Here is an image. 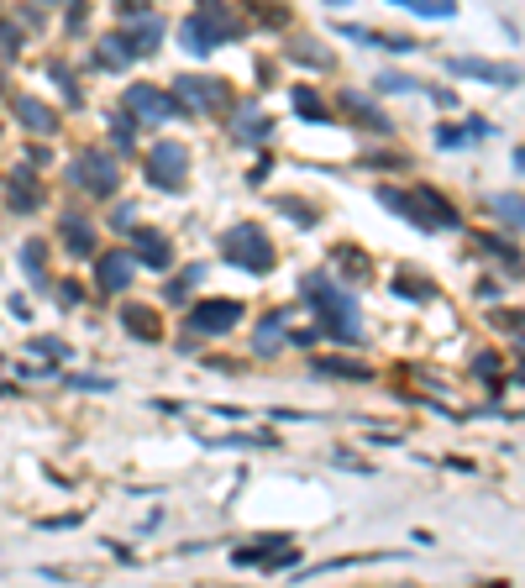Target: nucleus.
<instances>
[{"mask_svg": "<svg viewBox=\"0 0 525 588\" xmlns=\"http://www.w3.org/2000/svg\"><path fill=\"white\" fill-rule=\"evenodd\" d=\"M237 326H242V305L237 300H195L185 315V331H195V337H226Z\"/></svg>", "mask_w": 525, "mask_h": 588, "instance_id": "obj_7", "label": "nucleus"}, {"mask_svg": "<svg viewBox=\"0 0 525 588\" xmlns=\"http://www.w3.org/2000/svg\"><path fill=\"white\" fill-rule=\"evenodd\" d=\"M337 263H341V274H347V279H368V268H373L368 252H358L352 242H341V248H337Z\"/></svg>", "mask_w": 525, "mask_h": 588, "instance_id": "obj_25", "label": "nucleus"}, {"mask_svg": "<svg viewBox=\"0 0 525 588\" xmlns=\"http://www.w3.org/2000/svg\"><path fill=\"white\" fill-rule=\"evenodd\" d=\"M116 11H126V16L131 11H148V0H116Z\"/></svg>", "mask_w": 525, "mask_h": 588, "instance_id": "obj_52", "label": "nucleus"}, {"mask_svg": "<svg viewBox=\"0 0 525 588\" xmlns=\"http://www.w3.org/2000/svg\"><path fill=\"white\" fill-rule=\"evenodd\" d=\"M226 126H231V122H226ZM231 137H237V142H268V137H274V122L258 116V111H248L242 122L231 126Z\"/></svg>", "mask_w": 525, "mask_h": 588, "instance_id": "obj_22", "label": "nucleus"}, {"mask_svg": "<svg viewBox=\"0 0 525 588\" xmlns=\"http://www.w3.org/2000/svg\"><path fill=\"white\" fill-rule=\"evenodd\" d=\"M478 300H489V305H494V300H499V284L484 279V284H478Z\"/></svg>", "mask_w": 525, "mask_h": 588, "instance_id": "obj_50", "label": "nucleus"}, {"mask_svg": "<svg viewBox=\"0 0 525 588\" xmlns=\"http://www.w3.org/2000/svg\"><path fill=\"white\" fill-rule=\"evenodd\" d=\"M85 16H90V5H85V0H68V32L85 27Z\"/></svg>", "mask_w": 525, "mask_h": 588, "instance_id": "obj_48", "label": "nucleus"}, {"mask_svg": "<svg viewBox=\"0 0 525 588\" xmlns=\"http://www.w3.org/2000/svg\"><path fill=\"white\" fill-rule=\"evenodd\" d=\"M200 279H205V268H185L179 279H168V289H163V300H168V305H185V300H189V289H195Z\"/></svg>", "mask_w": 525, "mask_h": 588, "instance_id": "obj_27", "label": "nucleus"}, {"mask_svg": "<svg viewBox=\"0 0 525 588\" xmlns=\"http://www.w3.org/2000/svg\"><path fill=\"white\" fill-rule=\"evenodd\" d=\"M278 326H284L278 315H268V321L258 326V341H252V347H258V357H274L278 347H284V337H278Z\"/></svg>", "mask_w": 525, "mask_h": 588, "instance_id": "obj_30", "label": "nucleus"}, {"mask_svg": "<svg viewBox=\"0 0 525 588\" xmlns=\"http://www.w3.org/2000/svg\"><path fill=\"white\" fill-rule=\"evenodd\" d=\"M289 53L300 63H315V68H331V53L326 48H310V42H289Z\"/></svg>", "mask_w": 525, "mask_h": 588, "instance_id": "obj_39", "label": "nucleus"}, {"mask_svg": "<svg viewBox=\"0 0 525 588\" xmlns=\"http://www.w3.org/2000/svg\"><path fill=\"white\" fill-rule=\"evenodd\" d=\"M116 37H122V48L131 53V59H153V53H158V42H163V22H158L153 11H142V22L122 27Z\"/></svg>", "mask_w": 525, "mask_h": 588, "instance_id": "obj_13", "label": "nucleus"}, {"mask_svg": "<svg viewBox=\"0 0 525 588\" xmlns=\"http://www.w3.org/2000/svg\"><path fill=\"white\" fill-rule=\"evenodd\" d=\"M410 90H421L410 74H400V68H384L378 74V95H410Z\"/></svg>", "mask_w": 525, "mask_h": 588, "instance_id": "obj_32", "label": "nucleus"}, {"mask_svg": "<svg viewBox=\"0 0 525 588\" xmlns=\"http://www.w3.org/2000/svg\"><path fill=\"white\" fill-rule=\"evenodd\" d=\"M59 378L68 389H85V394H111V389H116L111 378H90V373H59Z\"/></svg>", "mask_w": 525, "mask_h": 588, "instance_id": "obj_33", "label": "nucleus"}, {"mask_svg": "<svg viewBox=\"0 0 525 588\" xmlns=\"http://www.w3.org/2000/svg\"><path fill=\"white\" fill-rule=\"evenodd\" d=\"M341 111L352 116V126H368V131H378V137H384V131H394V122H389L373 100H363V95H352V90L341 95Z\"/></svg>", "mask_w": 525, "mask_h": 588, "instance_id": "obj_16", "label": "nucleus"}, {"mask_svg": "<svg viewBox=\"0 0 525 588\" xmlns=\"http://www.w3.org/2000/svg\"><path fill=\"white\" fill-rule=\"evenodd\" d=\"M5 200H11V211H16V216H32V211L42 205V194H37V163L22 168V174L11 179V194H5Z\"/></svg>", "mask_w": 525, "mask_h": 588, "instance_id": "obj_17", "label": "nucleus"}, {"mask_svg": "<svg viewBox=\"0 0 525 588\" xmlns=\"http://www.w3.org/2000/svg\"><path fill=\"white\" fill-rule=\"evenodd\" d=\"M447 68H452V74H467V79H484V85H504V90L525 79L515 63H494V59H447Z\"/></svg>", "mask_w": 525, "mask_h": 588, "instance_id": "obj_12", "label": "nucleus"}, {"mask_svg": "<svg viewBox=\"0 0 525 588\" xmlns=\"http://www.w3.org/2000/svg\"><path fill=\"white\" fill-rule=\"evenodd\" d=\"M126 111H131L137 122H148V126L179 122V116H185L179 95H174V90H153V85H131V90H126Z\"/></svg>", "mask_w": 525, "mask_h": 588, "instance_id": "obj_8", "label": "nucleus"}, {"mask_svg": "<svg viewBox=\"0 0 525 588\" xmlns=\"http://www.w3.org/2000/svg\"><path fill=\"white\" fill-rule=\"evenodd\" d=\"M489 131H494V126L484 122V116H473V122H467V137H489Z\"/></svg>", "mask_w": 525, "mask_h": 588, "instance_id": "obj_49", "label": "nucleus"}, {"mask_svg": "<svg viewBox=\"0 0 525 588\" xmlns=\"http://www.w3.org/2000/svg\"><path fill=\"white\" fill-rule=\"evenodd\" d=\"M284 541H289V536H258L252 547H237V552H231V562H237V567H263V562L274 557Z\"/></svg>", "mask_w": 525, "mask_h": 588, "instance_id": "obj_20", "label": "nucleus"}, {"mask_svg": "<svg viewBox=\"0 0 525 588\" xmlns=\"http://www.w3.org/2000/svg\"><path fill=\"white\" fill-rule=\"evenodd\" d=\"M79 520H85L79 510H74V515H48V520H42V530H74Z\"/></svg>", "mask_w": 525, "mask_h": 588, "instance_id": "obj_46", "label": "nucleus"}, {"mask_svg": "<svg viewBox=\"0 0 525 588\" xmlns=\"http://www.w3.org/2000/svg\"><path fill=\"white\" fill-rule=\"evenodd\" d=\"M394 294H404V300L421 305V300H431V294H436V284L421 279V274H394Z\"/></svg>", "mask_w": 525, "mask_h": 588, "instance_id": "obj_24", "label": "nucleus"}, {"mask_svg": "<svg viewBox=\"0 0 525 588\" xmlns=\"http://www.w3.org/2000/svg\"><path fill=\"white\" fill-rule=\"evenodd\" d=\"M489 211H494L499 221H510V226H525V200H515V194H494Z\"/></svg>", "mask_w": 525, "mask_h": 588, "instance_id": "obj_31", "label": "nucleus"}, {"mask_svg": "<svg viewBox=\"0 0 525 588\" xmlns=\"http://www.w3.org/2000/svg\"><path fill=\"white\" fill-rule=\"evenodd\" d=\"M463 142H473L463 126H436V148H463Z\"/></svg>", "mask_w": 525, "mask_h": 588, "instance_id": "obj_41", "label": "nucleus"}, {"mask_svg": "<svg viewBox=\"0 0 525 588\" xmlns=\"http://www.w3.org/2000/svg\"><path fill=\"white\" fill-rule=\"evenodd\" d=\"M363 163H368V168H404L410 158L404 153H373V158H363Z\"/></svg>", "mask_w": 525, "mask_h": 588, "instance_id": "obj_45", "label": "nucleus"}, {"mask_svg": "<svg viewBox=\"0 0 525 588\" xmlns=\"http://www.w3.org/2000/svg\"><path fill=\"white\" fill-rule=\"evenodd\" d=\"M515 384H525V357H520V368H515Z\"/></svg>", "mask_w": 525, "mask_h": 588, "instance_id": "obj_53", "label": "nucleus"}, {"mask_svg": "<svg viewBox=\"0 0 525 588\" xmlns=\"http://www.w3.org/2000/svg\"><path fill=\"white\" fill-rule=\"evenodd\" d=\"M300 294L315 305L321 326H326V337H331V341H347V347H358L363 326H358V300H352L347 289H337L326 274H305V279H300Z\"/></svg>", "mask_w": 525, "mask_h": 588, "instance_id": "obj_1", "label": "nucleus"}, {"mask_svg": "<svg viewBox=\"0 0 525 588\" xmlns=\"http://www.w3.org/2000/svg\"><path fill=\"white\" fill-rule=\"evenodd\" d=\"M221 258H226L231 268H248V274H268V268L278 263L274 242H268V231H263L258 221L226 226V231H221Z\"/></svg>", "mask_w": 525, "mask_h": 588, "instance_id": "obj_4", "label": "nucleus"}, {"mask_svg": "<svg viewBox=\"0 0 525 588\" xmlns=\"http://www.w3.org/2000/svg\"><path fill=\"white\" fill-rule=\"evenodd\" d=\"M294 111H300L305 122H331V111H326V100H321V95H315V90H305V85L294 90Z\"/></svg>", "mask_w": 525, "mask_h": 588, "instance_id": "obj_26", "label": "nucleus"}, {"mask_svg": "<svg viewBox=\"0 0 525 588\" xmlns=\"http://www.w3.org/2000/svg\"><path fill=\"white\" fill-rule=\"evenodd\" d=\"M11 116L27 126L32 137H53V131H59L53 105H42V100H32V95H11Z\"/></svg>", "mask_w": 525, "mask_h": 588, "instance_id": "obj_14", "label": "nucleus"}, {"mask_svg": "<svg viewBox=\"0 0 525 588\" xmlns=\"http://www.w3.org/2000/svg\"><path fill=\"white\" fill-rule=\"evenodd\" d=\"M473 248H478V252H489V258H494V263L504 268V274H525V258H520L515 248H510L504 237H478Z\"/></svg>", "mask_w": 525, "mask_h": 588, "instance_id": "obj_21", "label": "nucleus"}, {"mask_svg": "<svg viewBox=\"0 0 525 588\" xmlns=\"http://www.w3.org/2000/svg\"><path fill=\"white\" fill-rule=\"evenodd\" d=\"M515 163H520V168H525V148H520V153H515Z\"/></svg>", "mask_w": 525, "mask_h": 588, "instance_id": "obj_54", "label": "nucleus"}, {"mask_svg": "<svg viewBox=\"0 0 525 588\" xmlns=\"http://www.w3.org/2000/svg\"><path fill=\"white\" fill-rule=\"evenodd\" d=\"M32 352H42V357H68V347L53 337H32Z\"/></svg>", "mask_w": 525, "mask_h": 588, "instance_id": "obj_43", "label": "nucleus"}, {"mask_svg": "<svg viewBox=\"0 0 525 588\" xmlns=\"http://www.w3.org/2000/svg\"><path fill=\"white\" fill-rule=\"evenodd\" d=\"M59 237H63V248L74 252V258H90V252H95V226H90L85 211H63Z\"/></svg>", "mask_w": 525, "mask_h": 588, "instance_id": "obj_15", "label": "nucleus"}, {"mask_svg": "<svg viewBox=\"0 0 525 588\" xmlns=\"http://www.w3.org/2000/svg\"><path fill=\"white\" fill-rule=\"evenodd\" d=\"M404 11H415V16H452L457 11V0H394Z\"/></svg>", "mask_w": 525, "mask_h": 588, "instance_id": "obj_34", "label": "nucleus"}, {"mask_svg": "<svg viewBox=\"0 0 525 588\" xmlns=\"http://www.w3.org/2000/svg\"><path fill=\"white\" fill-rule=\"evenodd\" d=\"M331 5H341V0H331Z\"/></svg>", "mask_w": 525, "mask_h": 588, "instance_id": "obj_55", "label": "nucleus"}, {"mask_svg": "<svg viewBox=\"0 0 525 588\" xmlns=\"http://www.w3.org/2000/svg\"><path fill=\"white\" fill-rule=\"evenodd\" d=\"M48 79L59 85V95H63V100H68V105H79V85H74V74H68L63 63H53V68H48Z\"/></svg>", "mask_w": 525, "mask_h": 588, "instance_id": "obj_37", "label": "nucleus"}, {"mask_svg": "<svg viewBox=\"0 0 525 588\" xmlns=\"http://www.w3.org/2000/svg\"><path fill=\"white\" fill-rule=\"evenodd\" d=\"M131 258H137L142 268H153V274H168V268H174V248H168V237L153 231V226L131 231Z\"/></svg>", "mask_w": 525, "mask_h": 588, "instance_id": "obj_11", "label": "nucleus"}, {"mask_svg": "<svg viewBox=\"0 0 525 588\" xmlns=\"http://www.w3.org/2000/svg\"><path fill=\"white\" fill-rule=\"evenodd\" d=\"M274 205H278L289 221H294V226H315V221H321V211H315V205H305V200H294V194H284V200H274Z\"/></svg>", "mask_w": 525, "mask_h": 588, "instance_id": "obj_29", "label": "nucleus"}, {"mask_svg": "<svg viewBox=\"0 0 525 588\" xmlns=\"http://www.w3.org/2000/svg\"><path fill=\"white\" fill-rule=\"evenodd\" d=\"M122 326L137 341H158V337H163V331H158V310H148V305H122Z\"/></svg>", "mask_w": 525, "mask_h": 588, "instance_id": "obj_19", "label": "nucleus"}, {"mask_svg": "<svg viewBox=\"0 0 525 588\" xmlns=\"http://www.w3.org/2000/svg\"><path fill=\"white\" fill-rule=\"evenodd\" d=\"M53 300H59L63 310H74V305H79V300H85V289H79V284H74V279H63V284H53Z\"/></svg>", "mask_w": 525, "mask_h": 588, "instance_id": "obj_40", "label": "nucleus"}, {"mask_svg": "<svg viewBox=\"0 0 525 588\" xmlns=\"http://www.w3.org/2000/svg\"><path fill=\"white\" fill-rule=\"evenodd\" d=\"M321 337H326V326H300V331H289V341H294V347H315Z\"/></svg>", "mask_w": 525, "mask_h": 588, "instance_id": "obj_44", "label": "nucleus"}, {"mask_svg": "<svg viewBox=\"0 0 525 588\" xmlns=\"http://www.w3.org/2000/svg\"><path fill=\"white\" fill-rule=\"evenodd\" d=\"M494 321L499 326H515V337L525 341V315H515V310H494Z\"/></svg>", "mask_w": 525, "mask_h": 588, "instance_id": "obj_47", "label": "nucleus"}, {"mask_svg": "<svg viewBox=\"0 0 525 588\" xmlns=\"http://www.w3.org/2000/svg\"><path fill=\"white\" fill-rule=\"evenodd\" d=\"M174 95H179V105H185L189 116H231L237 111V100H231V85L216 79V74H185V79H174Z\"/></svg>", "mask_w": 525, "mask_h": 588, "instance_id": "obj_5", "label": "nucleus"}, {"mask_svg": "<svg viewBox=\"0 0 525 588\" xmlns=\"http://www.w3.org/2000/svg\"><path fill=\"white\" fill-rule=\"evenodd\" d=\"M111 137H116V148H131V142H137V116H131V111H116V116H111Z\"/></svg>", "mask_w": 525, "mask_h": 588, "instance_id": "obj_35", "label": "nucleus"}, {"mask_svg": "<svg viewBox=\"0 0 525 588\" xmlns=\"http://www.w3.org/2000/svg\"><path fill=\"white\" fill-rule=\"evenodd\" d=\"M378 200L394 211V216H404V221H415L421 231H457L463 226V216L447 205V194H436L431 185H415V189H378Z\"/></svg>", "mask_w": 525, "mask_h": 588, "instance_id": "obj_3", "label": "nucleus"}, {"mask_svg": "<svg viewBox=\"0 0 525 588\" xmlns=\"http://www.w3.org/2000/svg\"><path fill=\"white\" fill-rule=\"evenodd\" d=\"M68 179L85 185L95 200H105V194H116V185H122V168H116L105 153H85L79 163H68Z\"/></svg>", "mask_w": 525, "mask_h": 588, "instance_id": "obj_9", "label": "nucleus"}, {"mask_svg": "<svg viewBox=\"0 0 525 588\" xmlns=\"http://www.w3.org/2000/svg\"><path fill=\"white\" fill-rule=\"evenodd\" d=\"M0 53H5V59H16V53H22V32L11 27V22H0Z\"/></svg>", "mask_w": 525, "mask_h": 588, "instance_id": "obj_42", "label": "nucleus"}, {"mask_svg": "<svg viewBox=\"0 0 525 588\" xmlns=\"http://www.w3.org/2000/svg\"><path fill=\"white\" fill-rule=\"evenodd\" d=\"M237 37H242V22L231 16L226 0H195V11L179 27V42H185L189 59H205V53H216L226 42H237Z\"/></svg>", "mask_w": 525, "mask_h": 588, "instance_id": "obj_2", "label": "nucleus"}, {"mask_svg": "<svg viewBox=\"0 0 525 588\" xmlns=\"http://www.w3.org/2000/svg\"><path fill=\"white\" fill-rule=\"evenodd\" d=\"M95 59H100V68H126L131 53L122 48V37H116V32H105V42H100V53H95Z\"/></svg>", "mask_w": 525, "mask_h": 588, "instance_id": "obj_28", "label": "nucleus"}, {"mask_svg": "<svg viewBox=\"0 0 525 588\" xmlns=\"http://www.w3.org/2000/svg\"><path fill=\"white\" fill-rule=\"evenodd\" d=\"M431 100H436V105H457V95L441 90V85H431Z\"/></svg>", "mask_w": 525, "mask_h": 588, "instance_id": "obj_51", "label": "nucleus"}, {"mask_svg": "<svg viewBox=\"0 0 525 588\" xmlns=\"http://www.w3.org/2000/svg\"><path fill=\"white\" fill-rule=\"evenodd\" d=\"M131 274H137V258H131L126 248H105V258H95L100 294H122V289H131Z\"/></svg>", "mask_w": 525, "mask_h": 588, "instance_id": "obj_10", "label": "nucleus"}, {"mask_svg": "<svg viewBox=\"0 0 525 588\" xmlns=\"http://www.w3.org/2000/svg\"><path fill=\"white\" fill-rule=\"evenodd\" d=\"M473 373H478L489 389H499V352H478V357H473Z\"/></svg>", "mask_w": 525, "mask_h": 588, "instance_id": "obj_38", "label": "nucleus"}, {"mask_svg": "<svg viewBox=\"0 0 525 588\" xmlns=\"http://www.w3.org/2000/svg\"><path fill=\"white\" fill-rule=\"evenodd\" d=\"M22 268L32 284H48V242H27L22 248Z\"/></svg>", "mask_w": 525, "mask_h": 588, "instance_id": "obj_23", "label": "nucleus"}, {"mask_svg": "<svg viewBox=\"0 0 525 588\" xmlns=\"http://www.w3.org/2000/svg\"><path fill=\"white\" fill-rule=\"evenodd\" d=\"M248 11L258 22H268V27H284V22H289V11H284L278 0H248Z\"/></svg>", "mask_w": 525, "mask_h": 588, "instance_id": "obj_36", "label": "nucleus"}, {"mask_svg": "<svg viewBox=\"0 0 525 588\" xmlns=\"http://www.w3.org/2000/svg\"><path fill=\"white\" fill-rule=\"evenodd\" d=\"M142 174H148V185L163 189V194H179L189 179V148L185 142H153L148 148V163H142Z\"/></svg>", "mask_w": 525, "mask_h": 588, "instance_id": "obj_6", "label": "nucleus"}, {"mask_svg": "<svg viewBox=\"0 0 525 588\" xmlns=\"http://www.w3.org/2000/svg\"><path fill=\"white\" fill-rule=\"evenodd\" d=\"M310 373H326V378H373L368 363H352V357H331V352H315V363H310Z\"/></svg>", "mask_w": 525, "mask_h": 588, "instance_id": "obj_18", "label": "nucleus"}]
</instances>
